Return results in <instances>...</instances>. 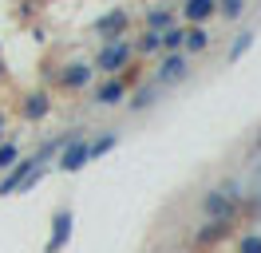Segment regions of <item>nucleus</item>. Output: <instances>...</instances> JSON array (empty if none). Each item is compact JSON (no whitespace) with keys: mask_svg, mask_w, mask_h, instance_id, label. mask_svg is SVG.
I'll return each mask as SVG.
<instances>
[{"mask_svg":"<svg viewBox=\"0 0 261 253\" xmlns=\"http://www.w3.org/2000/svg\"><path fill=\"white\" fill-rule=\"evenodd\" d=\"M210 12H214L210 0H190V4H186V20H194V24H202Z\"/></svg>","mask_w":261,"mask_h":253,"instance_id":"nucleus-8","label":"nucleus"},{"mask_svg":"<svg viewBox=\"0 0 261 253\" xmlns=\"http://www.w3.org/2000/svg\"><path fill=\"white\" fill-rule=\"evenodd\" d=\"M71 237V210H60L56 214V230H51V241H48V253H60Z\"/></svg>","mask_w":261,"mask_h":253,"instance_id":"nucleus-2","label":"nucleus"},{"mask_svg":"<svg viewBox=\"0 0 261 253\" xmlns=\"http://www.w3.org/2000/svg\"><path fill=\"white\" fill-rule=\"evenodd\" d=\"M249 44H253V32H242V36L233 40V47H229V60H238V56H242V52H245Z\"/></svg>","mask_w":261,"mask_h":253,"instance_id":"nucleus-13","label":"nucleus"},{"mask_svg":"<svg viewBox=\"0 0 261 253\" xmlns=\"http://www.w3.org/2000/svg\"><path fill=\"white\" fill-rule=\"evenodd\" d=\"M28 119H40V115H44V111H48V99H44V95H28Z\"/></svg>","mask_w":261,"mask_h":253,"instance_id":"nucleus-12","label":"nucleus"},{"mask_svg":"<svg viewBox=\"0 0 261 253\" xmlns=\"http://www.w3.org/2000/svg\"><path fill=\"white\" fill-rule=\"evenodd\" d=\"M242 8H245L242 0H226V16H242Z\"/></svg>","mask_w":261,"mask_h":253,"instance_id":"nucleus-20","label":"nucleus"},{"mask_svg":"<svg viewBox=\"0 0 261 253\" xmlns=\"http://www.w3.org/2000/svg\"><path fill=\"white\" fill-rule=\"evenodd\" d=\"M87 158H91V146H87L83 139H75V142H71V146L64 150V158H60V166H64V170H80V166L87 162Z\"/></svg>","mask_w":261,"mask_h":253,"instance_id":"nucleus-4","label":"nucleus"},{"mask_svg":"<svg viewBox=\"0 0 261 253\" xmlns=\"http://www.w3.org/2000/svg\"><path fill=\"white\" fill-rule=\"evenodd\" d=\"M123 20H127L123 12H107L103 20H99V28H103V32H111V28H123Z\"/></svg>","mask_w":261,"mask_h":253,"instance_id":"nucleus-15","label":"nucleus"},{"mask_svg":"<svg viewBox=\"0 0 261 253\" xmlns=\"http://www.w3.org/2000/svg\"><path fill=\"white\" fill-rule=\"evenodd\" d=\"M119 99H123V83H119V79L107 83V87L99 91V103H119Z\"/></svg>","mask_w":261,"mask_h":253,"instance_id":"nucleus-11","label":"nucleus"},{"mask_svg":"<svg viewBox=\"0 0 261 253\" xmlns=\"http://www.w3.org/2000/svg\"><path fill=\"white\" fill-rule=\"evenodd\" d=\"M186 75V60H182V56H170V60L163 63V67H159V83H174V79H182Z\"/></svg>","mask_w":261,"mask_h":253,"instance_id":"nucleus-6","label":"nucleus"},{"mask_svg":"<svg viewBox=\"0 0 261 253\" xmlns=\"http://www.w3.org/2000/svg\"><path fill=\"white\" fill-rule=\"evenodd\" d=\"M182 40H186V32H182V28H166L163 36H159V44L174 47V52H178V47H182Z\"/></svg>","mask_w":261,"mask_h":253,"instance_id":"nucleus-10","label":"nucleus"},{"mask_svg":"<svg viewBox=\"0 0 261 253\" xmlns=\"http://www.w3.org/2000/svg\"><path fill=\"white\" fill-rule=\"evenodd\" d=\"M87 79H91V67H87V63H71V67L64 71V83H67V87H83Z\"/></svg>","mask_w":261,"mask_h":253,"instance_id":"nucleus-7","label":"nucleus"},{"mask_svg":"<svg viewBox=\"0 0 261 253\" xmlns=\"http://www.w3.org/2000/svg\"><path fill=\"white\" fill-rule=\"evenodd\" d=\"M36 166H40V155H36V158H24L20 166H12V170H8V178L0 182V194H12L16 186H24V182L36 174Z\"/></svg>","mask_w":261,"mask_h":253,"instance_id":"nucleus-1","label":"nucleus"},{"mask_svg":"<svg viewBox=\"0 0 261 253\" xmlns=\"http://www.w3.org/2000/svg\"><path fill=\"white\" fill-rule=\"evenodd\" d=\"M147 24H150V28H166V24H170V12H166V8H163V12H150Z\"/></svg>","mask_w":261,"mask_h":253,"instance_id":"nucleus-17","label":"nucleus"},{"mask_svg":"<svg viewBox=\"0 0 261 253\" xmlns=\"http://www.w3.org/2000/svg\"><path fill=\"white\" fill-rule=\"evenodd\" d=\"M202 206H206V214H210L218 225H226V221L233 218V206H229L226 194H206V202H202Z\"/></svg>","mask_w":261,"mask_h":253,"instance_id":"nucleus-3","label":"nucleus"},{"mask_svg":"<svg viewBox=\"0 0 261 253\" xmlns=\"http://www.w3.org/2000/svg\"><path fill=\"white\" fill-rule=\"evenodd\" d=\"M16 146H12V142H4V146H0V170H8V166H12V162H16Z\"/></svg>","mask_w":261,"mask_h":253,"instance_id":"nucleus-14","label":"nucleus"},{"mask_svg":"<svg viewBox=\"0 0 261 253\" xmlns=\"http://www.w3.org/2000/svg\"><path fill=\"white\" fill-rule=\"evenodd\" d=\"M143 52H154V47H159V32H147V36H143Z\"/></svg>","mask_w":261,"mask_h":253,"instance_id":"nucleus-19","label":"nucleus"},{"mask_svg":"<svg viewBox=\"0 0 261 253\" xmlns=\"http://www.w3.org/2000/svg\"><path fill=\"white\" fill-rule=\"evenodd\" d=\"M242 253H261V237H257V234L242 237Z\"/></svg>","mask_w":261,"mask_h":253,"instance_id":"nucleus-18","label":"nucleus"},{"mask_svg":"<svg viewBox=\"0 0 261 253\" xmlns=\"http://www.w3.org/2000/svg\"><path fill=\"white\" fill-rule=\"evenodd\" d=\"M182 44L190 47V52H202V47L210 44V36H206L202 28H190V32H186V40H182Z\"/></svg>","mask_w":261,"mask_h":253,"instance_id":"nucleus-9","label":"nucleus"},{"mask_svg":"<svg viewBox=\"0 0 261 253\" xmlns=\"http://www.w3.org/2000/svg\"><path fill=\"white\" fill-rule=\"evenodd\" d=\"M111 142H115V135H103V139L87 142V146H91V155H103V150H111Z\"/></svg>","mask_w":261,"mask_h":253,"instance_id":"nucleus-16","label":"nucleus"},{"mask_svg":"<svg viewBox=\"0 0 261 253\" xmlns=\"http://www.w3.org/2000/svg\"><path fill=\"white\" fill-rule=\"evenodd\" d=\"M127 56H130L127 44H107L103 52H99V67H103V71H115V67L127 63Z\"/></svg>","mask_w":261,"mask_h":253,"instance_id":"nucleus-5","label":"nucleus"}]
</instances>
